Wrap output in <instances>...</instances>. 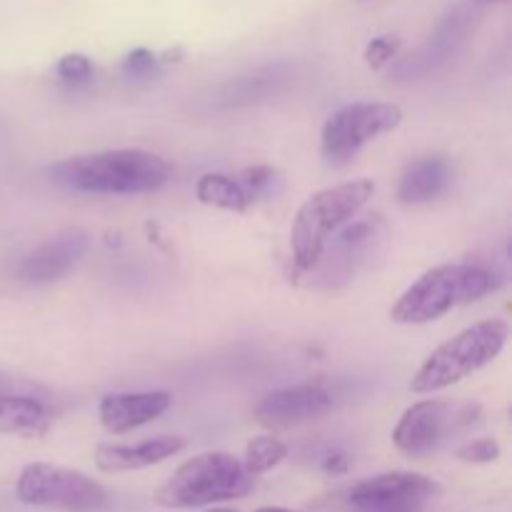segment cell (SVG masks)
Segmentation results:
<instances>
[{
    "label": "cell",
    "instance_id": "obj_1",
    "mask_svg": "<svg viewBox=\"0 0 512 512\" xmlns=\"http://www.w3.org/2000/svg\"><path fill=\"white\" fill-rule=\"evenodd\" d=\"M48 173L55 185L70 193L145 195L163 188L173 168L150 150L115 148L58 160Z\"/></svg>",
    "mask_w": 512,
    "mask_h": 512
},
{
    "label": "cell",
    "instance_id": "obj_2",
    "mask_svg": "<svg viewBox=\"0 0 512 512\" xmlns=\"http://www.w3.org/2000/svg\"><path fill=\"white\" fill-rule=\"evenodd\" d=\"M495 290V275L473 263H443L425 270L390 308L398 325H428L450 310L475 303Z\"/></svg>",
    "mask_w": 512,
    "mask_h": 512
},
{
    "label": "cell",
    "instance_id": "obj_3",
    "mask_svg": "<svg viewBox=\"0 0 512 512\" xmlns=\"http://www.w3.org/2000/svg\"><path fill=\"white\" fill-rule=\"evenodd\" d=\"M373 193V180L355 178L318 190L300 205L290 225V250H293V263L298 273H308L318 263L328 240L343 225L358 218Z\"/></svg>",
    "mask_w": 512,
    "mask_h": 512
},
{
    "label": "cell",
    "instance_id": "obj_4",
    "mask_svg": "<svg viewBox=\"0 0 512 512\" xmlns=\"http://www.w3.org/2000/svg\"><path fill=\"white\" fill-rule=\"evenodd\" d=\"M255 478L235 455L213 450L185 460L155 493V503L168 510L215 508L245 498Z\"/></svg>",
    "mask_w": 512,
    "mask_h": 512
},
{
    "label": "cell",
    "instance_id": "obj_5",
    "mask_svg": "<svg viewBox=\"0 0 512 512\" xmlns=\"http://www.w3.org/2000/svg\"><path fill=\"white\" fill-rule=\"evenodd\" d=\"M510 340V325L500 318L480 320L460 330L433 350L410 380V390L418 395L440 393L463 383L500 358Z\"/></svg>",
    "mask_w": 512,
    "mask_h": 512
},
{
    "label": "cell",
    "instance_id": "obj_6",
    "mask_svg": "<svg viewBox=\"0 0 512 512\" xmlns=\"http://www.w3.org/2000/svg\"><path fill=\"white\" fill-rule=\"evenodd\" d=\"M15 495L30 508L58 512H103L110 495L103 483L80 470L53 463H30L15 480Z\"/></svg>",
    "mask_w": 512,
    "mask_h": 512
},
{
    "label": "cell",
    "instance_id": "obj_7",
    "mask_svg": "<svg viewBox=\"0 0 512 512\" xmlns=\"http://www.w3.org/2000/svg\"><path fill=\"white\" fill-rule=\"evenodd\" d=\"M388 228L380 215L368 218H353L348 225L338 230L325 245L318 263L303 273L310 288L315 290H338L355 280L360 270L373 263L375 255L383 253Z\"/></svg>",
    "mask_w": 512,
    "mask_h": 512
},
{
    "label": "cell",
    "instance_id": "obj_8",
    "mask_svg": "<svg viewBox=\"0 0 512 512\" xmlns=\"http://www.w3.org/2000/svg\"><path fill=\"white\" fill-rule=\"evenodd\" d=\"M403 123V108L395 103H348L335 110L320 133L323 158L348 165L368 143L393 133Z\"/></svg>",
    "mask_w": 512,
    "mask_h": 512
},
{
    "label": "cell",
    "instance_id": "obj_9",
    "mask_svg": "<svg viewBox=\"0 0 512 512\" xmlns=\"http://www.w3.org/2000/svg\"><path fill=\"white\" fill-rule=\"evenodd\" d=\"M440 493V483L428 475L393 470L355 483L348 503L360 512H423Z\"/></svg>",
    "mask_w": 512,
    "mask_h": 512
},
{
    "label": "cell",
    "instance_id": "obj_10",
    "mask_svg": "<svg viewBox=\"0 0 512 512\" xmlns=\"http://www.w3.org/2000/svg\"><path fill=\"white\" fill-rule=\"evenodd\" d=\"M90 248V235L80 228H68L40 243L15 263V278L25 285H48L65 278L83 260Z\"/></svg>",
    "mask_w": 512,
    "mask_h": 512
},
{
    "label": "cell",
    "instance_id": "obj_11",
    "mask_svg": "<svg viewBox=\"0 0 512 512\" xmlns=\"http://www.w3.org/2000/svg\"><path fill=\"white\" fill-rule=\"evenodd\" d=\"M455 410L445 400H420L400 415L393 428V445L408 458H428L440 448L450 428H455Z\"/></svg>",
    "mask_w": 512,
    "mask_h": 512
},
{
    "label": "cell",
    "instance_id": "obj_12",
    "mask_svg": "<svg viewBox=\"0 0 512 512\" xmlns=\"http://www.w3.org/2000/svg\"><path fill=\"white\" fill-rule=\"evenodd\" d=\"M333 410V398L325 388L313 383L290 385L273 390L255 405V420L270 430H285L310 423Z\"/></svg>",
    "mask_w": 512,
    "mask_h": 512
},
{
    "label": "cell",
    "instance_id": "obj_13",
    "mask_svg": "<svg viewBox=\"0 0 512 512\" xmlns=\"http://www.w3.org/2000/svg\"><path fill=\"white\" fill-rule=\"evenodd\" d=\"M188 440L183 435H155L140 443H100L95 448V468L100 473H135L153 468L183 453Z\"/></svg>",
    "mask_w": 512,
    "mask_h": 512
},
{
    "label": "cell",
    "instance_id": "obj_14",
    "mask_svg": "<svg viewBox=\"0 0 512 512\" xmlns=\"http://www.w3.org/2000/svg\"><path fill=\"white\" fill-rule=\"evenodd\" d=\"M173 395L165 390H148V393H113L105 395L98 405L100 425L110 435H125L143 425L153 423L160 415L168 413Z\"/></svg>",
    "mask_w": 512,
    "mask_h": 512
},
{
    "label": "cell",
    "instance_id": "obj_15",
    "mask_svg": "<svg viewBox=\"0 0 512 512\" xmlns=\"http://www.w3.org/2000/svg\"><path fill=\"white\" fill-rule=\"evenodd\" d=\"M450 178L453 173H450V163L445 158L428 155V158L413 160L400 175L398 200L405 205L430 203L448 190Z\"/></svg>",
    "mask_w": 512,
    "mask_h": 512
},
{
    "label": "cell",
    "instance_id": "obj_16",
    "mask_svg": "<svg viewBox=\"0 0 512 512\" xmlns=\"http://www.w3.org/2000/svg\"><path fill=\"white\" fill-rule=\"evenodd\" d=\"M53 428L48 403L35 395H0V435L43 438Z\"/></svg>",
    "mask_w": 512,
    "mask_h": 512
},
{
    "label": "cell",
    "instance_id": "obj_17",
    "mask_svg": "<svg viewBox=\"0 0 512 512\" xmlns=\"http://www.w3.org/2000/svg\"><path fill=\"white\" fill-rule=\"evenodd\" d=\"M195 195L203 205L218 210H230V213H245L253 208V200L243 190L235 175L228 173H205L195 183Z\"/></svg>",
    "mask_w": 512,
    "mask_h": 512
},
{
    "label": "cell",
    "instance_id": "obj_18",
    "mask_svg": "<svg viewBox=\"0 0 512 512\" xmlns=\"http://www.w3.org/2000/svg\"><path fill=\"white\" fill-rule=\"evenodd\" d=\"M285 458H288V445L283 440L275 438V435H258V438H253L245 445L243 468L253 478H258V475H265L278 468Z\"/></svg>",
    "mask_w": 512,
    "mask_h": 512
},
{
    "label": "cell",
    "instance_id": "obj_19",
    "mask_svg": "<svg viewBox=\"0 0 512 512\" xmlns=\"http://www.w3.org/2000/svg\"><path fill=\"white\" fill-rule=\"evenodd\" d=\"M288 75L278 73V70H268V73H258L250 75V78H240L235 80L233 85L223 90V103L225 105H243V103H253V100L265 98L270 90H275V83H280Z\"/></svg>",
    "mask_w": 512,
    "mask_h": 512
},
{
    "label": "cell",
    "instance_id": "obj_20",
    "mask_svg": "<svg viewBox=\"0 0 512 512\" xmlns=\"http://www.w3.org/2000/svg\"><path fill=\"white\" fill-rule=\"evenodd\" d=\"M235 178L243 185V190L248 193V198L253 200V205L258 203V200L268 198L270 193H275L280 185L278 170L270 168V165H250V168L240 170Z\"/></svg>",
    "mask_w": 512,
    "mask_h": 512
},
{
    "label": "cell",
    "instance_id": "obj_21",
    "mask_svg": "<svg viewBox=\"0 0 512 512\" xmlns=\"http://www.w3.org/2000/svg\"><path fill=\"white\" fill-rule=\"evenodd\" d=\"M500 443L493 438H475V440H468V443L460 445L458 450H455V458L463 460V463H473V465H488V463H495V460L500 458Z\"/></svg>",
    "mask_w": 512,
    "mask_h": 512
},
{
    "label": "cell",
    "instance_id": "obj_22",
    "mask_svg": "<svg viewBox=\"0 0 512 512\" xmlns=\"http://www.w3.org/2000/svg\"><path fill=\"white\" fill-rule=\"evenodd\" d=\"M58 75L63 80H68V83H83V80H88L93 75V63L83 53H68L60 58Z\"/></svg>",
    "mask_w": 512,
    "mask_h": 512
},
{
    "label": "cell",
    "instance_id": "obj_23",
    "mask_svg": "<svg viewBox=\"0 0 512 512\" xmlns=\"http://www.w3.org/2000/svg\"><path fill=\"white\" fill-rule=\"evenodd\" d=\"M398 45V38H393V35H380V38H375L365 48V60H368V65L373 70L385 68L395 58V53H398Z\"/></svg>",
    "mask_w": 512,
    "mask_h": 512
},
{
    "label": "cell",
    "instance_id": "obj_24",
    "mask_svg": "<svg viewBox=\"0 0 512 512\" xmlns=\"http://www.w3.org/2000/svg\"><path fill=\"white\" fill-rule=\"evenodd\" d=\"M0 395H35V398H48V390L33 380L18 378V375L0 373Z\"/></svg>",
    "mask_w": 512,
    "mask_h": 512
},
{
    "label": "cell",
    "instance_id": "obj_25",
    "mask_svg": "<svg viewBox=\"0 0 512 512\" xmlns=\"http://www.w3.org/2000/svg\"><path fill=\"white\" fill-rule=\"evenodd\" d=\"M123 68L130 75H148L155 68V55L148 53V50H135L125 58Z\"/></svg>",
    "mask_w": 512,
    "mask_h": 512
},
{
    "label": "cell",
    "instance_id": "obj_26",
    "mask_svg": "<svg viewBox=\"0 0 512 512\" xmlns=\"http://www.w3.org/2000/svg\"><path fill=\"white\" fill-rule=\"evenodd\" d=\"M348 465H350V460L345 458V455H330L328 463H325V470L338 475V473H345V470H348Z\"/></svg>",
    "mask_w": 512,
    "mask_h": 512
},
{
    "label": "cell",
    "instance_id": "obj_27",
    "mask_svg": "<svg viewBox=\"0 0 512 512\" xmlns=\"http://www.w3.org/2000/svg\"><path fill=\"white\" fill-rule=\"evenodd\" d=\"M253 512H295V510H288V508H273V505H268V508H258Z\"/></svg>",
    "mask_w": 512,
    "mask_h": 512
},
{
    "label": "cell",
    "instance_id": "obj_28",
    "mask_svg": "<svg viewBox=\"0 0 512 512\" xmlns=\"http://www.w3.org/2000/svg\"><path fill=\"white\" fill-rule=\"evenodd\" d=\"M205 512H238V510H233V508H208Z\"/></svg>",
    "mask_w": 512,
    "mask_h": 512
},
{
    "label": "cell",
    "instance_id": "obj_29",
    "mask_svg": "<svg viewBox=\"0 0 512 512\" xmlns=\"http://www.w3.org/2000/svg\"><path fill=\"white\" fill-rule=\"evenodd\" d=\"M478 3H498V0H478Z\"/></svg>",
    "mask_w": 512,
    "mask_h": 512
}]
</instances>
